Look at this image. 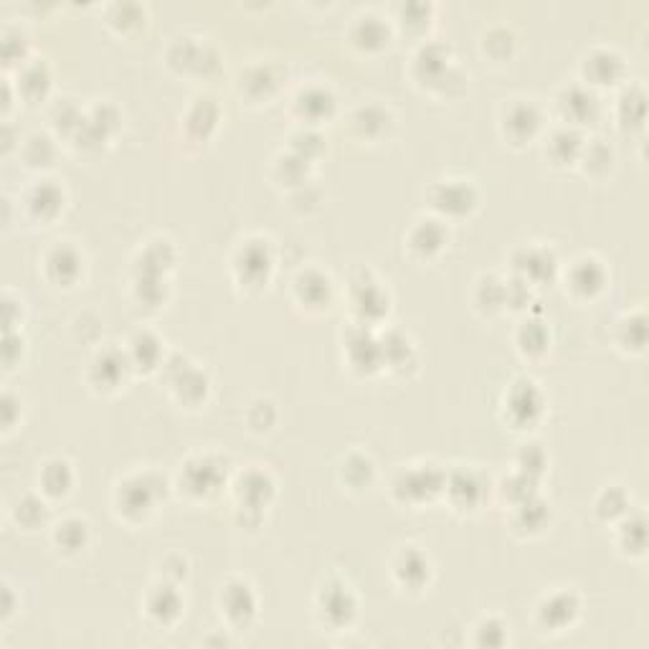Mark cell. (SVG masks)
Wrapping results in <instances>:
<instances>
[{"label": "cell", "mask_w": 649, "mask_h": 649, "mask_svg": "<svg viewBox=\"0 0 649 649\" xmlns=\"http://www.w3.org/2000/svg\"><path fill=\"white\" fill-rule=\"evenodd\" d=\"M132 373L130 358H127V350H117V348H104L99 350L97 355L89 363V383L92 388L104 393H112L127 381V376Z\"/></svg>", "instance_id": "e0dca14e"}, {"label": "cell", "mask_w": 649, "mask_h": 649, "mask_svg": "<svg viewBox=\"0 0 649 649\" xmlns=\"http://www.w3.org/2000/svg\"><path fill=\"white\" fill-rule=\"evenodd\" d=\"M137 11V6H115L112 8V16H110V21H112V26H117L120 28V31H130V28H142L145 26V18H130V13H135Z\"/></svg>", "instance_id": "94428289"}, {"label": "cell", "mask_w": 649, "mask_h": 649, "mask_svg": "<svg viewBox=\"0 0 649 649\" xmlns=\"http://www.w3.org/2000/svg\"><path fill=\"white\" fill-rule=\"evenodd\" d=\"M54 548L61 556H77L89 543V525L82 518H64L51 530Z\"/></svg>", "instance_id": "f35d334b"}, {"label": "cell", "mask_w": 649, "mask_h": 649, "mask_svg": "<svg viewBox=\"0 0 649 649\" xmlns=\"http://www.w3.org/2000/svg\"><path fill=\"white\" fill-rule=\"evenodd\" d=\"M502 137L515 145V148H523L528 142H533L535 137L543 130V112H540L538 104H533L530 99H515L510 102L505 110H502L500 120Z\"/></svg>", "instance_id": "8fae6325"}, {"label": "cell", "mask_w": 649, "mask_h": 649, "mask_svg": "<svg viewBox=\"0 0 649 649\" xmlns=\"http://www.w3.org/2000/svg\"><path fill=\"white\" fill-rule=\"evenodd\" d=\"M388 39H391L388 23L376 13L355 18L353 28H350V41L360 51H381L383 46H388Z\"/></svg>", "instance_id": "d590c367"}, {"label": "cell", "mask_w": 649, "mask_h": 649, "mask_svg": "<svg viewBox=\"0 0 649 649\" xmlns=\"http://www.w3.org/2000/svg\"><path fill=\"white\" fill-rule=\"evenodd\" d=\"M84 117H87V112L79 110L74 99H61V102L54 104V110H51V125H54V130L59 135L74 137V132L82 127Z\"/></svg>", "instance_id": "c3c4849f"}, {"label": "cell", "mask_w": 649, "mask_h": 649, "mask_svg": "<svg viewBox=\"0 0 649 649\" xmlns=\"http://www.w3.org/2000/svg\"><path fill=\"white\" fill-rule=\"evenodd\" d=\"M345 353H348V363L353 371L358 373H373L378 368H383V355H381V340L373 335L371 328L353 322V328L348 330L345 338Z\"/></svg>", "instance_id": "7402d4cb"}, {"label": "cell", "mask_w": 649, "mask_h": 649, "mask_svg": "<svg viewBox=\"0 0 649 649\" xmlns=\"http://www.w3.org/2000/svg\"><path fill=\"white\" fill-rule=\"evenodd\" d=\"M0 49H3V61H6V69L11 66H18L21 69L28 61V36L21 31V28L6 26L3 28V41H0Z\"/></svg>", "instance_id": "681fc988"}, {"label": "cell", "mask_w": 649, "mask_h": 649, "mask_svg": "<svg viewBox=\"0 0 649 649\" xmlns=\"http://www.w3.org/2000/svg\"><path fill=\"white\" fill-rule=\"evenodd\" d=\"M219 117H221V110H219V104H216V99L198 97L196 102L188 107L186 117H183L186 135L191 137V140L206 142L208 135H211V132L216 130V125H219Z\"/></svg>", "instance_id": "d6a6232c"}, {"label": "cell", "mask_w": 649, "mask_h": 649, "mask_svg": "<svg viewBox=\"0 0 649 649\" xmlns=\"http://www.w3.org/2000/svg\"><path fill=\"white\" fill-rule=\"evenodd\" d=\"M482 46H485L487 54H490V51L495 49V46H500V49H502L500 54H502V59H505V56L513 54L515 36L508 31V28H492V31L485 36V44H482Z\"/></svg>", "instance_id": "680465c9"}, {"label": "cell", "mask_w": 649, "mask_h": 649, "mask_svg": "<svg viewBox=\"0 0 649 649\" xmlns=\"http://www.w3.org/2000/svg\"><path fill=\"white\" fill-rule=\"evenodd\" d=\"M393 127L391 112L383 110L381 104H363L350 115V130L358 140L378 142Z\"/></svg>", "instance_id": "f546056e"}, {"label": "cell", "mask_w": 649, "mask_h": 649, "mask_svg": "<svg viewBox=\"0 0 649 649\" xmlns=\"http://www.w3.org/2000/svg\"><path fill=\"white\" fill-rule=\"evenodd\" d=\"M338 112V99L330 92L328 87L322 84H310V87H302L300 92L292 97V115L302 122L305 127L322 125L325 120Z\"/></svg>", "instance_id": "d6986e66"}, {"label": "cell", "mask_w": 649, "mask_h": 649, "mask_svg": "<svg viewBox=\"0 0 649 649\" xmlns=\"http://www.w3.org/2000/svg\"><path fill=\"white\" fill-rule=\"evenodd\" d=\"M393 579L404 591H421L431 579V561L424 551L416 546L401 548L399 556L393 558Z\"/></svg>", "instance_id": "484cf974"}, {"label": "cell", "mask_w": 649, "mask_h": 649, "mask_svg": "<svg viewBox=\"0 0 649 649\" xmlns=\"http://www.w3.org/2000/svg\"><path fill=\"white\" fill-rule=\"evenodd\" d=\"M546 452L538 447V444H525L523 449H520L518 454V472H523V475L533 477V480H538L543 472H546Z\"/></svg>", "instance_id": "9f6ffc18"}, {"label": "cell", "mask_w": 649, "mask_h": 649, "mask_svg": "<svg viewBox=\"0 0 649 649\" xmlns=\"http://www.w3.org/2000/svg\"><path fill=\"white\" fill-rule=\"evenodd\" d=\"M66 206V193L64 188L56 183V180H36L33 186L26 188V193H23L21 198V206L23 208V216H26V221H31V224H39V226H49L51 221L59 219V213L64 211Z\"/></svg>", "instance_id": "30bf717a"}, {"label": "cell", "mask_w": 649, "mask_h": 649, "mask_svg": "<svg viewBox=\"0 0 649 649\" xmlns=\"http://www.w3.org/2000/svg\"><path fill=\"white\" fill-rule=\"evenodd\" d=\"M175 368H170L168 363H163V371L168 373L170 388H173L175 399L186 406H198L201 401H206L208 396V378L206 373H201L198 368H193L186 358L173 355L170 360Z\"/></svg>", "instance_id": "ffe728a7"}, {"label": "cell", "mask_w": 649, "mask_h": 649, "mask_svg": "<svg viewBox=\"0 0 649 649\" xmlns=\"http://www.w3.org/2000/svg\"><path fill=\"white\" fill-rule=\"evenodd\" d=\"M21 355H23L21 333H6V345H3V363H6V371H11L16 363H21Z\"/></svg>", "instance_id": "6125c7cd"}, {"label": "cell", "mask_w": 649, "mask_h": 649, "mask_svg": "<svg viewBox=\"0 0 649 649\" xmlns=\"http://www.w3.org/2000/svg\"><path fill=\"white\" fill-rule=\"evenodd\" d=\"M644 543H647V533H644V520H624L622 533H619V546L624 548L627 553H644Z\"/></svg>", "instance_id": "6f0895ef"}, {"label": "cell", "mask_w": 649, "mask_h": 649, "mask_svg": "<svg viewBox=\"0 0 649 649\" xmlns=\"http://www.w3.org/2000/svg\"><path fill=\"white\" fill-rule=\"evenodd\" d=\"M513 528L518 530V533H540V530L546 528L548 523V505L543 500H540L538 495L528 497V500L518 502V505H513Z\"/></svg>", "instance_id": "60d3db41"}, {"label": "cell", "mask_w": 649, "mask_h": 649, "mask_svg": "<svg viewBox=\"0 0 649 649\" xmlns=\"http://www.w3.org/2000/svg\"><path fill=\"white\" fill-rule=\"evenodd\" d=\"M581 601L573 591H553V594L543 596L535 609V622L543 632L561 634L568 632L573 624L579 622Z\"/></svg>", "instance_id": "4fadbf2b"}, {"label": "cell", "mask_w": 649, "mask_h": 649, "mask_svg": "<svg viewBox=\"0 0 649 649\" xmlns=\"http://www.w3.org/2000/svg\"><path fill=\"white\" fill-rule=\"evenodd\" d=\"M556 110H558V115H561L563 125L581 130V127L591 125V122L599 117L601 102L589 87H579V84H573V87H566L558 92Z\"/></svg>", "instance_id": "ac0fdd59"}, {"label": "cell", "mask_w": 649, "mask_h": 649, "mask_svg": "<svg viewBox=\"0 0 649 649\" xmlns=\"http://www.w3.org/2000/svg\"><path fill=\"white\" fill-rule=\"evenodd\" d=\"M74 487V470L66 459H49L39 472V490L46 500H61Z\"/></svg>", "instance_id": "8d00e7d4"}, {"label": "cell", "mask_w": 649, "mask_h": 649, "mask_svg": "<svg viewBox=\"0 0 649 649\" xmlns=\"http://www.w3.org/2000/svg\"><path fill=\"white\" fill-rule=\"evenodd\" d=\"M226 475H229V462L224 457L198 454L180 467V492H186L191 500H208L226 485Z\"/></svg>", "instance_id": "3957f363"}, {"label": "cell", "mask_w": 649, "mask_h": 649, "mask_svg": "<svg viewBox=\"0 0 649 649\" xmlns=\"http://www.w3.org/2000/svg\"><path fill=\"white\" fill-rule=\"evenodd\" d=\"M505 642H508V627L500 619H482L475 627V644L480 647H502Z\"/></svg>", "instance_id": "11a10c76"}, {"label": "cell", "mask_w": 649, "mask_h": 649, "mask_svg": "<svg viewBox=\"0 0 649 649\" xmlns=\"http://www.w3.org/2000/svg\"><path fill=\"white\" fill-rule=\"evenodd\" d=\"M449 244V231L447 224L442 219H419L414 226H411L409 236H406V246L421 262H429V259L439 257L444 251V246Z\"/></svg>", "instance_id": "d4e9b609"}, {"label": "cell", "mask_w": 649, "mask_h": 649, "mask_svg": "<svg viewBox=\"0 0 649 649\" xmlns=\"http://www.w3.org/2000/svg\"><path fill=\"white\" fill-rule=\"evenodd\" d=\"M447 472L439 470L437 464H414L409 470H401L393 480V497L404 505H424L434 502L444 492Z\"/></svg>", "instance_id": "277c9868"}, {"label": "cell", "mask_w": 649, "mask_h": 649, "mask_svg": "<svg viewBox=\"0 0 649 649\" xmlns=\"http://www.w3.org/2000/svg\"><path fill=\"white\" fill-rule=\"evenodd\" d=\"M234 277L246 290H262L272 279L274 254L267 239H249L234 254Z\"/></svg>", "instance_id": "8992f818"}, {"label": "cell", "mask_w": 649, "mask_h": 649, "mask_svg": "<svg viewBox=\"0 0 649 649\" xmlns=\"http://www.w3.org/2000/svg\"><path fill=\"white\" fill-rule=\"evenodd\" d=\"M581 74H584L589 87H614L624 79L627 66L624 59L611 49H594L581 64Z\"/></svg>", "instance_id": "83f0119b"}, {"label": "cell", "mask_w": 649, "mask_h": 649, "mask_svg": "<svg viewBox=\"0 0 649 649\" xmlns=\"http://www.w3.org/2000/svg\"><path fill=\"white\" fill-rule=\"evenodd\" d=\"M51 92V71L44 61L28 59L26 64L18 69L16 94L18 99H26L28 104H39L49 97Z\"/></svg>", "instance_id": "4dcf8cb0"}, {"label": "cell", "mask_w": 649, "mask_h": 649, "mask_svg": "<svg viewBox=\"0 0 649 649\" xmlns=\"http://www.w3.org/2000/svg\"><path fill=\"white\" fill-rule=\"evenodd\" d=\"M16 406H18V401L13 399L11 393H6V396H3V426H6V431H11L13 426H16Z\"/></svg>", "instance_id": "be15d7a7"}, {"label": "cell", "mask_w": 649, "mask_h": 649, "mask_svg": "<svg viewBox=\"0 0 649 649\" xmlns=\"http://www.w3.org/2000/svg\"><path fill=\"white\" fill-rule=\"evenodd\" d=\"M165 480L158 472H137L125 477L115 490V508L130 523H140L155 510V502L165 495Z\"/></svg>", "instance_id": "6da1fadb"}, {"label": "cell", "mask_w": 649, "mask_h": 649, "mask_svg": "<svg viewBox=\"0 0 649 649\" xmlns=\"http://www.w3.org/2000/svg\"><path fill=\"white\" fill-rule=\"evenodd\" d=\"M513 272L530 287H540L558 277V257L551 246H523L513 254Z\"/></svg>", "instance_id": "5bb4252c"}, {"label": "cell", "mask_w": 649, "mask_h": 649, "mask_svg": "<svg viewBox=\"0 0 649 649\" xmlns=\"http://www.w3.org/2000/svg\"><path fill=\"white\" fill-rule=\"evenodd\" d=\"M388 292L383 290L381 282L371 277V272H358L350 279V307L358 320V325L373 328L378 320L388 315Z\"/></svg>", "instance_id": "ba28073f"}, {"label": "cell", "mask_w": 649, "mask_h": 649, "mask_svg": "<svg viewBox=\"0 0 649 649\" xmlns=\"http://www.w3.org/2000/svg\"><path fill=\"white\" fill-rule=\"evenodd\" d=\"M193 39H178L173 49L168 51L170 66H178L180 71H193V74H203L208 77L216 66H219V54L208 49L206 44H191Z\"/></svg>", "instance_id": "f1b7e54d"}, {"label": "cell", "mask_w": 649, "mask_h": 649, "mask_svg": "<svg viewBox=\"0 0 649 649\" xmlns=\"http://www.w3.org/2000/svg\"><path fill=\"white\" fill-rule=\"evenodd\" d=\"M315 611L322 627L333 629V632H343L358 617V599H355L348 584L335 579L320 586L315 599Z\"/></svg>", "instance_id": "52a82bcc"}, {"label": "cell", "mask_w": 649, "mask_h": 649, "mask_svg": "<svg viewBox=\"0 0 649 649\" xmlns=\"http://www.w3.org/2000/svg\"><path fill=\"white\" fill-rule=\"evenodd\" d=\"M292 292H295L297 305L305 307L307 312H322L333 305V282L320 269H307L297 274Z\"/></svg>", "instance_id": "4316f807"}, {"label": "cell", "mask_w": 649, "mask_h": 649, "mask_svg": "<svg viewBox=\"0 0 649 649\" xmlns=\"http://www.w3.org/2000/svg\"><path fill=\"white\" fill-rule=\"evenodd\" d=\"M487 487H490V482H487L480 472L470 470V467H459V470L449 472L447 475L444 495L449 497L454 510L475 513V510H480L482 502H485Z\"/></svg>", "instance_id": "9a60e30c"}, {"label": "cell", "mask_w": 649, "mask_h": 649, "mask_svg": "<svg viewBox=\"0 0 649 649\" xmlns=\"http://www.w3.org/2000/svg\"><path fill=\"white\" fill-rule=\"evenodd\" d=\"M546 411V396L533 378H515L502 396V421L515 431L533 429Z\"/></svg>", "instance_id": "7a4b0ae2"}, {"label": "cell", "mask_w": 649, "mask_h": 649, "mask_svg": "<svg viewBox=\"0 0 649 649\" xmlns=\"http://www.w3.org/2000/svg\"><path fill=\"white\" fill-rule=\"evenodd\" d=\"M647 330H644V315H632L619 325V345L624 350H644Z\"/></svg>", "instance_id": "db71d44e"}, {"label": "cell", "mask_w": 649, "mask_h": 649, "mask_svg": "<svg viewBox=\"0 0 649 649\" xmlns=\"http://www.w3.org/2000/svg\"><path fill=\"white\" fill-rule=\"evenodd\" d=\"M399 13H401V23H406V26L426 28L431 18V6H424V3H409V6H401Z\"/></svg>", "instance_id": "91938a15"}, {"label": "cell", "mask_w": 649, "mask_h": 649, "mask_svg": "<svg viewBox=\"0 0 649 649\" xmlns=\"http://www.w3.org/2000/svg\"><path fill=\"white\" fill-rule=\"evenodd\" d=\"M279 82H282V77H279V71L274 69V66L259 64V66H251L246 74H241L239 92L241 97L246 94L251 102H262V99H269L274 92H277Z\"/></svg>", "instance_id": "74e56055"}, {"label": "cell", "mask_w": 649, "mask_h": 649, "mask_svg": "<svg viewBox=\"0 0 649 649\" xmlns=\"http://www.w3.org/2000/svg\"><path fill=\"white\" fill-rule=\"evenodd\" d=\"M290 142H292L290 153L300 155V158H305L307 163H312V160L317 158L315 153H322V148H325V140H322V135L315 130V127H300V130L292 135Z\"/></svg>", "instance_id": "f5cc1de1"}, {"label": "cell", "mask_w": 649, "mask_h": 649, "mask_svg": "<svg viewBox=\"0 0 649 649\" xmlns=\"http://www.w3.org/2000/svg\"><path fill=\"white\" fill-rule=\"evenodd\" d=\"M13 518H16L18 528L39 530L49 523V505H46L44 497L26 495L18 500L16 510H13Z\"/></svg>", "instance_id": "f6af8a7d"}, {"label": "cell", "mask_w": 649, "mask_h": 649, "mask_svg": "<svg viewBox=\"0 0 649 649\" xmlns=\"http://www.w3.org/2000/svg\"><path fill=\"white\" fill-rule=\"evenodd\" d=\"M23 160L28 168H51L56 160V145L49 135H31L23 142Z\"/></svg>", "instance_id": "bcb514c9"}, {"label": "cell", "mask_w": 649, "mask_h": 649, "mask_svg": "<svg viewBox=\"0 0 649 649\" xmlns=\"http://www.w3.org/2000/svg\"><path fill=\"white\" fill-rule=\"evenodd\" d=\"M515 343L525 358H543L551 345V333L540 320H523L515 333Z\"/></svg>", "instance_id": "ab89813d"}, {"label": "cell", "mask_w": 649, "mask_h": 649, "mask_svg": "<svg viewBox=\"0 0 649 649\" xmlns=\"http://www.w3.org/2000/svg\"><path fill=\"white\" fill-rule=\"evenodd\" d=\"M411 74H414L416 82L439 94H447V87L452 82H464V77L452 64V51L444 44L421 46L414 56Z\"/></svg>", "instance_id": "5b68a950"}, {"label": "cell", "mask_w": 649, "mask_h": 649, "mask_svg": "<svg viewBox=\"0 0 649 649\" xmlns=\"http://www.w3.org/2000/svg\"><path fill=\"white\" fill-rule=\"evenodd\" d=\"M627 508H629V497L622 487H606V490L599 495V500H596V515H599L601 520H606V523L624 518V515H627Z\"/></svg>", "instance_id": "f907efd6"}, {"label": "cell", "mask_w": 649, "mask_h": 649, "mask_svg": "<svg viewBox=\"0 0 649 649\" xmlns=\"http://www.w3.org/2000/svg\"><path fill=\"white\" fill-rule=\"evenodd\" d=\"M16 611V599H13V589L8 584H3V624L13 617Z\"/></svg>", "instance_id": "e7e4bbea"}, {"label": "cell", "mask_w": 649, "mask_h": 649, "mask_svg": "<svg viewBox=\"0 0 649 649\" xmlns=\"http://www.w3.org/2000/svg\"><path fill=\"white\" fill-rule=\"evenodd\" d=\"M579 163H584L586 173L604 175L606 170L611 168V163H614V153H611V148L606 145V142L591 140V142H586L584 150H581Z\"/></svg>", "instance_id": "816d5d0a"}, {"label": "cell", "mask_w": 649, "mask_h": 649, "mask_svg": "<svg viewBox=\"0 0 649 649\" xmlns=\"http://www.w3.org/2000/svg\"><path fill=\"white\" fill-rule=\"evenodd\" d=\"M183 596H180L178 584H170V581H160L153 589L145 594V601H142V609H145V617L155 624V627H173L180 617H183Z\"/></svg>", "instance_id": "44dd1931"}, {"label": "cell", "mask_w": 649, "mask_h": 649, "mask_svg": "<svg viewBox=\"0 0 649 649\" xmlns=\"http://www.w3.org/2000/svg\"><path fill=\"white\" fill-rule=\"evenodd\" d=\"M373 477H376V470H373V462L366 454H348L340 464V480H343V485H348V490H366Z\"/></svg>", "instance_id": "b9f144b4"}, {"label": "cell", "mask_w": 649, "mask_h": 649, "mask_svg": "<svg viewBox=\"0 0 649 649\" xmlns=\"http://www.w3.org/2000/svg\"><path fill=\"white\" fill-rule=\"evenodd\" d=\"M234 497L239 510L244 513H259L267 508L274 497V480L267 470H246L244 475L236 480Z\"/></svg>", "instance_id": "cb8c5ba5"}, {"label": "cell", "mask_w": 649, "mask_h": 649, "mask_svg": "<svg viewBox=\"0 0 649 649\" xmlns=\"http://www.w3.org/2000/svg\"><path fill=\"white\" fill-rule=\"evenodd\" d=\"M307 173H310V163L295 153L279 155L277 163H274V180H277L279 186H287V188L307 186Z\"/></svg>", "instance_id": "ee69618b"}, {"label": "cell", "mask_w": 649, "mask_h": 649, "mask_svg": "<svg viewBox=\"0 0 649 649\" xmlns=\"http://www.w3.org/2000/svg\"><path fill=\"white\" fill-rule=\"evenodd\" d=\"M219 609L221 617L226 619V624L234 629L251 627V622L259 614V599L251 589L249 581L244 579H231L221 586L219 591Z\"/></svg>", "instance_id": "7c38bea8"}, {"label": "cell", "mask_w": 649, "mask_h": 649, "mask_svg": "<svg viewBox=\"0 0 649 649\" xmlns=\"http://www.w3.org/2000/svg\"><path fill=\"white\" fill-rule=\"evenodd\" d=\"M609 274L596 257H579L566 272V290L576 300H594L604 292Z\"/></svg>", "instance_id": "603a6c76"}, {"label": "cell", "mask_w": 649, "mask_h": 649, "mask_svg": "<svg viewBox=\"0 0 649 649\" xmlns=\"http://www.w3.org/2000/svg\"><path fill=\"white\" fill-rule=\"evenodd\" d=\"M475 305L485 315H497V312L508 310L505 305V279L500 277H482L475 290Z\"/></svg>", "instance_id": "7bdbcfd3"}, {"label": "cell", "mask_w": 649, "mask_h": 649, "mask_svg": "<svg viewBox=\"0 0 649 649\" xmlns=\"http://www.w3.org/2000/svg\"><path fill=\"white\" fill-rule=\"evenodd\" d=\"M173 262H175L173 244H170L168 239H155L140 251V257H137L132 274H135V277L165 279V272L173 267Z\"/></svg>", "instance_id": "836d02e7"}, {"label": "cell", "mask_w": 649, "mask_h": 649, "mask_svg": "<svg viewBox=\"0 0 649 649\" xmlns=\"http://www.w3.org/2000/svg\"><path fill=\"white\" fill-rule=\"evenodd\" d=\"M429 201L431 208L444 219H464V216H470L475 211L480 196H477V188L472 186L470 180L449 178L431 186Z\"/></svg>", "instance_id": "9c48e42d"}, {"label": "cell", "mask_w": 649, "mask_h": 649, "mask_svg": "<svg viewBox=\"0 0 649 649\" xmlns=\"http://www.w3.org/2000/svg\"><path fill=\"white\" fill-rule=\"evenodd\" d=\"M584 145H586V140H584V135H581V130L563 125V127H558V130H553L551 135H548L546 158L551 160L553 165L579 163Z\"/></svg>", "instance_id": "1f68e13d"}, {"label": "cell", "mask_w": 649, "mask_h": 649, "mask_svg": "<svg viewBox=\"0 0 649 649\" xmlns=\"http://www.w3.org/2000/svg\"><path fill=\"white\" fill-rule=\"evenodd\" d=\"M127 358H130L132 371H155L160 366L163 358V343L158 340V335H153L150 330H140L130 338L127 343Z\"/></svg>", "instance_id": "e575fe53"}, {"label": "cell", "mask_w": 649, "mask_h": 649, "mask_svg": "<svg viewBox=\"0 0 649 649\" xmlns=\"http://www.w3.org/2000/svg\"><path fill=\"white\" fill-rule=\"evenodd\" d=\"M644 112H647V104H644V92L642 89H627V92L619 97L617 104V115L619 122H622L624 130H634V127L644 125Z\"/></svg>", "instance_id": "7dc6e473"}, {"label": "cell", "mask_w": 649, "mask_h": 649, "mask_svg": "<svg viewBox=\"0 0 649 649\" xmlns=\"http://www.w3.org/2000/svg\"><path fill=\"white\" fill-rule=\"evenodd\" d=\"M41 267H44V277L54 287H74L84 274V257L82 251L71 246L69 241H56L44 254Z\"/></svg>", "instance_id": "2e32d148"}]
</instances>
